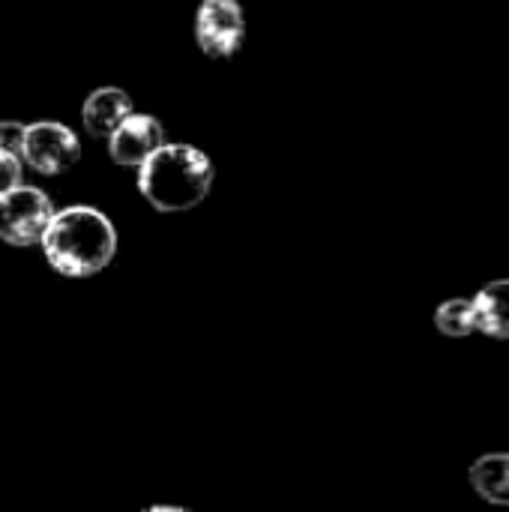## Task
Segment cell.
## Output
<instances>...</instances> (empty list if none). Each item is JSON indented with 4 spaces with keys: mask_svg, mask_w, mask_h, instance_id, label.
<instances>
[{
    "mask_svg": "<svg viewBox=\"0 0 509 512\" xmlns=\"http://www.w3.org/2000/svg\"><path fill=\"white\" fill-rule=\"evenodd\" d=\"M39 249L63 279H90L114 261L117 231L102 210L72 204L54 210Z\"/></svg>",
    "mask_w": 509,
    "mask_h": 512,
    "instance_id": "1",
    "label": "cell"
},
{
    "mask_svg": "<svg viewBox=\"0 0 509 512\" xmlns=\"http://www.w3.org/2000/svg\"><path fill=\"white\" fill-rule=\"evenodd\" d=\"M213 162L192 144H162L138 165V192L159 213L198 207L213 186Z\"/></svg>",
    "mask_w": 509,
    "mask_h": 512,
    "instance_id": "2",
    "label": "cell"
},
{
    "mask_svg": "<svg viewBox=\"0 0 509 512\" xmlns=\"http://www.w3.org/2000/svg\"><path fill=\"white\" fill-rule=\"evenodd\" d=\"M54 216L51 198L39 186H12L0 192V240L15 249L39 246Z\"/></svg>",
    "mask_w": 509,
    "mask_h": 512,
    "instance_id": "3",
    "label": "cell"
},
{
    "mask_svg": "<svg viewBox=\"0 0 509 512\" xmlns=\"http://www.w3.org/2000/svg\"><path fill=\"white\" fill-rule=\"evenodd\" d=\"M81 159V141L78 135L57 120H36L24 132L21 144V162L33 168L42 177H57L75 168Z\"/></svg>",
    "mask_w": 509,
    "mask_h": 512,
    "instance_id": "4",
    "label": "cell"
},
{
    "mask_svg": "<svg viewBox=\"0 0 509 512\" xmlns=\"http://www.w3.org/2000/svg\"><path fill=\"white\" fill-rule=\"evenodd\" d=\"M246 39L240 0H201L195 12V42L213 60H231Z\"/></svg>",
    "mask_w": 509,
    "mask_h": 512,
    "instance_id": "5",
    "label": "cell"
},
{
    "mask_svg": "<svg viewBox=\"0 0 509 512\" xmlns=\"http://www.w3.org/2000/svg\"><path fill=\"white\" fill-rule=\"evenodd\" d=\"M165 144V129L153 114H126L108 135V153L123 168H138L153 150Z\"/></svg>",
    "mask_w": 509,
    "mask_h": 512,
    "instance_id": "6",
    "label": "cell"
},
{
    "mask_svg": "<svg viewBox=\"0 0 509 512\" xmlns=\"http://www.w3.org/2000/svg\"><path fill=\"white\" fill-rule=\"evenodd\" d=\"M135 105H132V96L120 87H99L93 90L84 105H81V120H84V129L93 135V138H108L114 132V126L132 114Z\"/></svg>",
    "mask_w": 509,
    "mask_h": 512,
    "instance_id": "7",
    "label": "cell"
},
{
    "mask_svg": "<svg viewBox=\"0 0 509 512\" xmlns=\"http://www.w3.org/2000/svg\"><path fill=\"white\" fill-rule=\"evenodd\" d=\"M477 333L489 339H509V279H495L471 300Z\"/></svg>",
    "mask_w": 509,
    "mask_h": 512,
    "instance_id": "8",
    "label": "cell"
},
{
    "mask_svg": "<svg viewBox=\"0 0 509 512\" xmlns=\"http://www.w3.org/2000/svg\"><path fill=\"white\" fill-rule=\"evenodd\" d=\"M471 489L495 504V507H509V453H486L480 456L471 471H468Z\"/></svg>",
    "mask_w": 509,
    "mask_h": 512,
    "instance_id": "9",
    "label": "cell"
},
{
    "mask_svg": "<svg viewBox=\"0 0 509 512\" xmlns=\"http://www.w3.org/2000/svg\"><path fill=\"white\" fill-rule=\"evenodd\" d=\"M435 327H438L444 336H453V339H465V336L477 333V324H474V303L465 300V297L441 303L438 312H435Z\"/></svg>",
    "mask_w": 509,
    "mask_h": 512,
    "instance_id": "10",
    "label": "cell"
},
{
    "mask_svg": "<svg viewBox=\"0 0 509 512\" xmlns=\"http://www.w3.org/2000/svg\"><path fill=\"white\" fill-rule=\"evenodd\" d=\"M21 177H24V162H21V156L0 147V192L18 186Z\"/></svg>",
    "mask_w": 509,
    "mask_h": 512,
    "instance_id": "11",
    "label": "cell"
},
{
    "mask_svg": "<svg viewBox=\"0 0 509 512\" xmlns=\"http://www.w3.org/2000/svg\"><path fill=\"white\" fill-rule=\"evenodd\" d=\"M24 132H27V126H24V123H18V120H0V147H3V150H9V153H18V156H21Z\"/></svg>",
    "mask_w": 509,
    "mask_h": 512,
    "instance_id": "12",
    "label": "cell"
}]
</instances>
